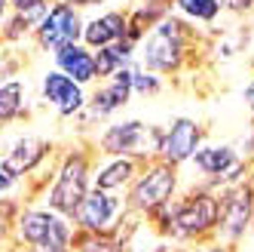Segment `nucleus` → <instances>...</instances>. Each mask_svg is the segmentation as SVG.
Returning a JSON list of instances; mask_svg holds the SVG:
<instances>
[{"instance_id":"f257e3e1","label":"nucleus","mask_w":254,"mask_h":252,"mask_svg":"<svg viewBox=\"0 0 254 252\" xmlns=\"http://www.w3.org/2000/svg\"><path fill=\"white\" fill-rule=\"evenodd\" d=\"M217 212H221V197L208 188H199L181 200L162 203L150 212V219H156L159 231L175 240H199L217 231Z\"/></svg>"},{"instance_id":"f03ea898","label":"nucleus","mask_w":254,"mask_h":252,"mask_svg":"<svg viewBox=\"0 0 254 252\" xmlns=\"http://www.w3.org/2000/svg\"><path fill=\"white\" fill-rule=\"evenodd\" d=\"M15 243L31 246L34 252H70L74 249V225L49 206H22L15 215Z\"/></svg>"},{"instance_id":"7ed1b4c3","label":"nucleus","mask_w":254,"mask_h":252,"mask_svg":"<svg viewBox=\"0 0 254 252\" xmlns=\"http://www.w3.org/2000/svg\"><path fill=\"white\" fill-rule=\"evenodd\" d=\"M187 56V25L172 15H162L156 25L141 37V46L135 49V65L153 74H172L181 68Z\"/></svg>"},{"instance_id":"20e7f679","label":"nucleus","mask_w":254,"mask_h":252,"mask_svg":"<svg viewBox=\"0 0 254 252\" xmlns=\"http://www.w3.org/2000/svg\"><path fill=\"white\" fill-rule=\"evenodd\" d=\"M89 188H92V175H89V157L83 151H70L64 154L62 166L56 172V178H52V185L43 197V203L49 209L62 212L64 219H74L80 203L86 200Z\"/></svg>"},{"instance_id":"39448f33","label":"nucleus","mask_w":254,"mask_h":252,"mask_svg":"<svg viewBox=\"0 0 254 252\" xmlns=\"http://www.w3.org/2000/svg\"><path fill=\"white\" fill-rule=\"evenodd\" d=\"M98 148L107 157H132V160H153L162 148V129L144 120H123L111 123L98 138Z\"/></svg>"},{"instance_id":"423d86ee","label":"nucleus","mask_w":254,"mask_h":252,"mask_svg":"<svg viewBox=\"0 0 254 252\" xmlns=\"http://www.w3.org/2000/svg\"><path fill=\"white\" fill-rule=\"evenodd\" d=\"M175 191H178V166L156 160L141 175H135V182L129 185V203L126 206H129V212L150 215L162 203L175 200Z\"/></svg>"},{"instance_id":"0eeeda50","label":"nucleus","mask_w":254,"mask_h":252,"mask_svg":"<svg viewBox=\"0 0 254 252\" xmlns=\"http://www.w3.org/2000/svg\"><path fill=\"white\" fill-rule=\"evenodd\" d=\"M83 15L77 6H70L67 0H59L52 3L49 12L43 15V22L34 28V40H37L40 49L46 52H56L62 46H70V43H80L83 40Z\"/></svg>"},{"instance_id":"6e6552de","label":"nucleus","mask_w":254,"mask_h":252,"mask_svg":"<svg viewBox=\"0 0 254 252\" xmlns=\"http://www.w3.org/2000/svg\"><path fill=\"white\" fill-rule=\"evenodd\" d=\"M126 212H129V206H126L117 194L111 191H98V188H89L86 200L80 203L77 209V225L89 234H111L117 225H123Z\"/></svg>"},{"instance_id":"1a4fd4ad","label":"nucleus","mask_w":254,"mask_h":252,"mask_svg":"<svg viewBox=\"0 0 254 252\" xmlns=\"http://www.w3.org/2000/svg\"><path fill=\"white\" fill-rule=\"evenodd\" d=\"M254 219V197L248 185H233L221 194V212H217V234L221 240L233 243L245 237V231L251 228Z\"/></svg>"},{"instance_id":"9d476101","label":"nucleus","mask_w":254,"mask_h":252,"mask_svg":"<svg viewBox=\"0 0 254 252\" xmlns=\"http://www.w3.org/2000/svg\"><path fill=\"white\" fill-rule=\"evenodd\" d=\"M40 93H43V105H49L59 117H77L83 108H86V93L83 86L74 83L67 74H62L59 68H52L43 74L40 80Z\"/></svg>"},{"instance_id":"9b49d317","label":"nucleus","mask_w":254,"mask_h":252,"mask_svg":"<svg viewBox=\"0 0 254 252\" xmlns=\"http://www.w3.org/2000/svg\"><path fill=\"white\" fill-rule=\"evenodd\" d=\"M199 145H202V126L193 117H175L169 123V129L162 132L159 160H166L172 166H181L199 151Z\"/></svg>"},{"instance_id":"f8f14e48","label":"nucleus","mask_w":254,"mask_h":252,"mask_svg":"<svg viewBox=\"0 0 254 252\" xmlns=\"http://www.w3.org/2000/svg\"><path fill=\"white\" fill-rule=\"evenodd\" d=\"M132 71H135V65L117 71L114 77H107V83L86 102V108H83L80 114L86 120H104V117L117 114L120 108H126L129 99H132Z\"/></svg>"},{"instance_id":"ddd939ff","label":"nucleus","mask_w":254,"mask_h":252,"mask_svg":"<svg viewBox=\"0 0 254 252\" xmlns=\"http://www.w3.org/2000/svg\"><path fill=\"white\" fill-rule=\"evenodd\" d=\"M49 141L40 138V135H19L12 138V145L6 148V154H0V163H3L12 175H31L34 169L43 166V160L49 157Z\"/></svg>"},{"instance_id":"4468645a","label":"nucleus","mask_w":254,"mask_h":252,"mask_svg":"<svg viewBox=\"0 0 254 252\" xmlns=\"http://www.w3.org/2000/svg\"><path fill=\"white\" fill-rule=\"evenodd\" d=\"M129 37V15L120 12V9H107L98 12L92 19L83 22V43L89 49H101V46H111L117 40Z\"/></svg>"},{"instance_id":"2eb2a0df","label":"nucleus","mask_w":254,"mask_h":252,"mask_svg":"<svg viewBox=\"0 0 254 252\" xmlns=\"http://www.w3.org/2000/svg\"><path fill=\"white\" fill-rule=\"evenodd\" d=\"M56 59V68L62 74H67L74 83L80 86H89L98 80V71H95V52L89 49L86 43H70V46H62L52 52Z\"/></svg>"},{"instance_id":"dca6fc26","label":"nucleus","mask_w":254,"mask_h":252,"mask_svg":"<svg viewBox=\"0 0 254 252\" xmlns=\"http://www.w3.org/2000/svg\"><path fill=\"white\" fill-rule=\"evenodd\" d=\"M135 175H138V160H132V157H114L111 163H104L92 175V188L117 194L123 188H129L135 182Z\"/></svg>"},{"instance_id":"f3484780","label":"nucleus","mask_w":254,"mask_h":252,"mask_svg":"<svg viewBox=\"0 0 254 252\" xmlns=\"http://www.w3.org/2000/svg\"><path fill=\"white\" fill-rule=\"evenodd\" d=\"M135 40H117V43H111V46H101L98 52H95V71H98V77H114L117 71H123V68H132L135 65Z\"/></svg>"},{"instance_id":"a211bd4d","label":"nucleus","mask_w":254,"mask_h":252,"mask_svg":"<svg viewBox=\"0 0 254 252\" xmlns=\"http://www.w3.org/2000/svg\"><path fill=\"white\" fill-rule=\"evenodd\" d=\"M28 89L22 80H6V83H0V126H6L12 120H19L25 111H28Z\"/></svg>"},{"instance_id":"6ab92c4d","label":"nucleus","mask_w":254,"mask_h":252,"mask_svg":"<svg viewBox=\"0 0 254 252\" xmlns=\"http://www.w3.org/2000/svg\"><path fill=\"white\" fill-rule=\"evenodd\" d=\"M70 252H126V243L114 234H74V249Z\"/></svg>"},{"instance_id":"aec40b11","label":"nucleus","mask_w":254,"mask_h":252,"mask_svg":"<svg viewBox=\"0 0 254 252\" xmlns=\"http://www.w3.org/2000/svg\"><path fill=\"white\" fill-rule=\"evenodd\" d=\"M175 9L190 22H202V25H211L217 15L224 12L221 0H175Z\"/></svg>"},{"instance_id":"412c9836","label":"nucleus","mask_w":254,"mask_h":252,"mask_svg":"<svg viewBox=\"0 0 254 252\" xmlns=\"http://www.w3.org/2000/svg\"><path fill=\"white\" fill-rule=\"evenodd\" d=\"M159 89H162L159 74H153V71H144V68L135 65V71H132V96H156Z\"/></svg>"},{"instance_id":"4be33fe9","label":"nucleus","mask_w":254,"mask_h":252,"mask_svg":"<svg viewBox=\"0 0 254 252\" xmlns=\"http://www.w3.org/2000/svg\"><path fill=\"white\" fill-rule=\"evenodd\" d=\"M19 182H22L19 175H12L3 163H0V194H12L15 188H19Z\"/></svg>"},{"instance_id":"5701e85b","label":"nucleus","mask_w":254,"mask_h":252,"mask_svg":"<svg viewBox=\"0 0 254 252\" xmlns=\"http://www.w3.org/2000/svg\"><path fill=\"white\" fill-rule=\"evenodd\" d=\"M221 6L230 12H248V9H254V0H221Z\"/></svg>"},{"instance_id":"b1692460","label":"nucleus","mask_w":254,"mask_h":252,"mask_svg":"<svg viewBox=\"0 0 254 252\" xmlns=\"http://www.w3.org/2000/svg\"><path fill=\"white\" fill-rule=\"evenodd\" d=\"M190 252H227L221 243H202V246H196V249H190Z\"/></svg>"},{"instance_id":"393cba45","label":"nucleus","mask_w":254,"mask_h":252,"mask_svg":"<svg viewBox=\"0 0 254 252\" xmlns=\"http://www.w3.org/2000/svg\"><path fill=\"white\" fill-rule=\"evenodd\" d=\"M245 102H248V111L254 114V80H251V83L245 86Z\"/></svg>"},{"instance_id":"a878e982","label":"nucleus","mask_w":254,"mask_h":252,"mask_svg":"<svg viewBox=\"0 0 254 252\" xmlns=\"http://www.w3.org/2000/svg\"><path fill=\"white\" fill-rule=\"evenodd\" d=\"M6 15H9V0H0V28H3Z\"/></svg>"},{"instance_id":"bb28decb","label":"nucleus","mask_w":254,"mask_h":252,"mask_svg":"<svg viewBox=\"0 0 254 252\" xmlns=\"http://www.w3.org/2000/svg\"><path fill=\"white\" fill-rule=\"evenodd\" d=\"M12 252H34V249H31V246H22V243H19V246H15Z\"/></svg>"},{"instance_id":"cd10ccee","label":"nucleus","mask_w":254,"mask_h":252,"mask_svg":"<svg viewBox=\"0 0 254 252\" xmlns=\"http://www.w3.org/2000/svg\"><path fill=\"white\" fill-rule=\"evenodd\" d=\"M248 191H251V197H254V172H251V182H248Z\"/></svg>"},{"instance_id":"c85d7f7f","label":"nucleus","mask_w":254,"mask_h":252,"mask_svg":"<svg viewBox=\"0 0 254 252\" xmlns=\"http://www.w3.org/2000/svg\"><path fill=\"white\" fill-rule=\"evenodd\" d=\"M3 52H6V49H3V37H0V56H3Z\"/></svg>"},{"instance_id":"c756f323","label":"nucleus","mask_w":254,"mask_h":252,"mask_svg":"<svg viewBox=\"0 0 254 252\" xmlns=\"http://www.w3.org/2000/svg\"><path fill=\"white\" fill-rule=\"evenodd\" d=\"M12 3H25V0H9V6H12Z\"/></svg>"}]
</instances>
